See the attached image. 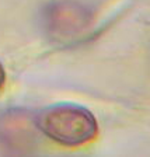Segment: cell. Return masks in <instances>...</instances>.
Wrapping results in <instances>:
<instances>
[{"label": "cell", "instance_id": "6da1fadb", "mask_svg": "<svg viewBox=\"0 0 150 157\" xmlns=\"http://www.w3.org/2000/svg\"><path fill=\"white\" fill-rule=\"evenodd\" d=\"M35 126L46 137L63 146H82L98 133L95 117L76 104H56L44 108L35 118Z\"/></svg>", "mask_w": 150, "mask_h": 157}, {"label": "cell", "instance_id": "3957f363", "mask_svg": "<svg viewBox=\"0 0 150 157\" xmlns=\"http://www.w3.org/2000/svg\"><path fill=\"white\" fill-rule=\"evenodd\" d=\"M4 82H6V73H4V69H3V66H2V63H0V90L3 87Z\"/></svg>", "mask_w": 150, "mask_h": 157}, {"label": "cell", "instance_id": "7a4b0ae2", "mask_svg": "<svg viewBox=\"0 0 150 157\" xmlns=\"http://www.w3.org/2000/svg\"><path fill=\"white\" fill-rule=\"evenodd\" d=\"M93 17L86 7L73 2H59L46 10L45 25L56 39H72L90 28Z\"/></svg>", "mask_w": 150, "mask_h": 157}]
</instances>
